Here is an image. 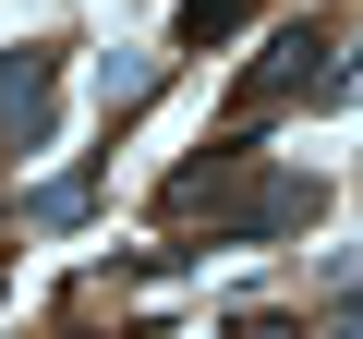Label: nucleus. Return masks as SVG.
Wrapping results in <instances>:
<instances>
[{
  "instance_id": "f257e3e1",
  "label": "nucleus",
  "mask_w": 363,
  "mask_h": 339,
  "mask_svg": "<svg viewBox=\"0 0 363 339\" xmlns=\"http://www.w3.org/2000/svg\"><path fill=\"white\" fill-rule=\"evenodd\" d=\"M339 339H363V315H351V327H339Z\"/></svg>"
}]
</instances>
